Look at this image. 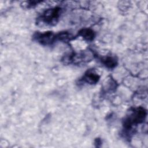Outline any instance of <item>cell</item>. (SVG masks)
Wrapping results in <instances>:
<instances>
[{"label":"cell","instance_id":"obj_2","mask_svg":"<svg viewBox=\"0 0 148 148\" xmlns=\"http://www.w3.org/2000/svg\"><path fill=\"white\" fill-rule=\"evenodd\" d=\"M62 9L60 7L49 8L45 10L36 18V24L40 26H54L58 21Z\"/></svg>","mask_w":148,"mask_h":148},{"label":"cell","instance_id":"obj_7","mask_svg":"<svg viewBox=\"0 0 148 148\" xmlns=\"http://www.w3.org/2000/svg\"><path fill=\"white\" fill-rule=\"evenodd\" d=\"M57 40H60L62 42H68L73 39L72 35L67 31L60 32L56 34Z\"/></svg>","mask_w":148,"mask_h":148},{"label":"cell","instance_id":"obj_6","mask_svg":"<svg viewBox=\"0 0 148 148\" xmlns=\"http://www.w3.org/2000/svg\"><path fill=\"white\" fill-rule=\"evenodd\" d=\"M100 61L104 66L109 69H113L117 65V60L113 56H108L106 57H101Z\"/></svg>","mask_w":148,"mask_h":148},{"label":"cell","instance_id":"obj_3","mask_svg":"<svg viewBox=\"0 0 148 148\" xmlns=\"http://www.w3.org/2000/svg\"><path fill=\"white\" fill-rule=\"evenodd\" d=\"M33 39L41 45L50 46L57 40V36L51 31L36 32L34 35Z\"/></svg>","mask_w":148,"mask_h":148},{"label":"cell","instance_id":"obj_1","mask_svg":"<svg viewBox=\"0 0 148 148\" xmlns=\"http://www.w3.org/2000/svg\"><path fill=\"white\" fill-rule=\"evenodd\" d=\"M147 116L146 110L141 106L131 108L123 120L124 134H131L137 125L143 123Z\"/></svg>","mask_w":148,"mask_h":148},{"label":"cell","instance_id":"obj_5","mask_svg":"<svg viewBox=\"0 0 148 148\" xmlns=\"http://www.w3.org/2000/svg\"><path fill=\"white\" fill-rule=\"evenodd\" d=\"M77 36L82 37L84 40L91 42L94 40L95 36V32L88 28H84L81 29L77 34Z\"/></svg>","mask_w":148,"mask_h":148},{"label":"cell","instance_id":"obj_4","mask_svg":"<svg viewBox=\"0 0 148 148\" xmlns=\"http://www.w3.org/2000/svg\"><path fill=\"white\" fill-rule=\"evenodd\" d=\"M100 79V76L95 72L93 69H90L87 71L81 79L80 82L82 83H87L88 84H95L97 83Z\"/></svg>","mask_w":148,"mask_h":148}]
</instances>
